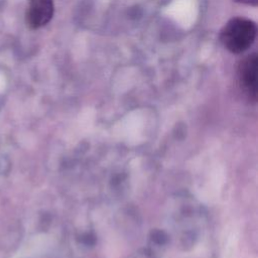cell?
<instances>
[{
	"mask_svg": "<svg viewBox=\"0 0 258 258\" xmlns=\"http://www.w3.org/2000/svg\"><path fill=\"white\" fill-rule=\"evenodd\" d=\"M256 23L245 17H233L225 23L219 33L221 44L230 52L239 54L246 51L256 38Z\"/></svg>",
	"mask_w": 258,
	"mask_h": 258,
	"instance_id": "cell-1",
	"label": "cell"
},
{
	"mask_svg": "<svg viewBox=\"0 0 258 258\" xmlns=\"http://www.w3.org/2000/svg\"><path fill=\"white\" fill-rule=\"evenodd\" d=\"M257 68L258 57L252 52L243 57L237 66V80L240 88L251 100L257 98Z\"/></svg>",
	"mask_w": 258,
	"mask_h": 258,
	"instance_id": "cell-2",
	"label": "cell"
},
{
	"mask_svg": "<svg viewBox=\"0 0 258 258\" xmlns=\"http://www.w3.org/2000/svg\"><path fill=\"white\" fill-rule=\"evenodd\" d=\"M54 11L53 0H27L25 21L29 28L38 29L46 25Z\"/></svg>",
	"mask_w": 258,
	"mask_h": 258,
	"instance_id": "cell-3",
	"label": "cell"
},
{
	"mask_svg": "<svg viewBox=\"0 0 258 258\" xmlns=\"http://www.w3.org/2000/svg\"><path fill=\"white\" fill-rule=\"evenodd\" d=\"M236 2L246 4V5H251V6H256L258 3V0H235Z\"/></svg>",
	"mask_w": 258,
	"mask_h": 258,
	"instance_id": "cell-4",
	"label": "cell"
}]
</instances>
